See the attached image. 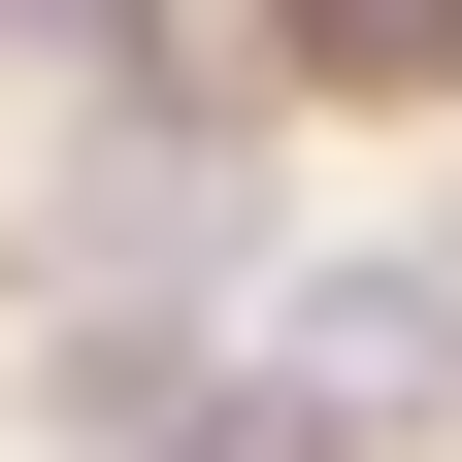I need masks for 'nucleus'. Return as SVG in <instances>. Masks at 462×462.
I'll return each instance as SVG.
<instances>
[{
	"label": "nucleus",
	"mask_w": 462,
	"mask_h": 462,
	"mask_svg": "<svg viewBox=\"0 0 462 462\" xmlns=\"http://www.w3.org/2000/svg\"><path fill=\"white\" fill-rule=\"evenodd\" d=\"M264 364H330L364 430H430V396H462V264H430V231H364V264H298V298H264Z\"/></svg>",
	"instance_id": "1"
},
{
	"label": "nucleus",
	"mask_w": 462,
	"mask_h": 462,
	"mask_svg": "<svg viewBox=\"0 0 462 462\" xmlns=\"http://www.w3.org/2000/svg\"><path fill=\"white\" fill-rule=\"evenodd\" d=\"M264 99H462V0H199Z\"/></svg>",
	"instance_id": "2"
},
{
	"label": "nucleus",
	"mask_w": 462,
	"mask_h": 462,
	"mask_svg": "<svg viewBox=\"0 0 462 462\" xmlns=\"http://www.w3.org/2000/svg\"><path fill=\"white\" fill-rule=\"evenodd\" d=\"M0 67H33V99H99V67H165V0H0Z\"/></svg>",
	"instance_id": "3"
}]
</instances>
